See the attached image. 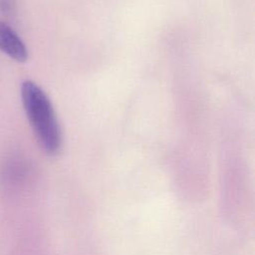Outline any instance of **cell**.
Returning <instances> with one entry per match:
<instances>
[{
  "instance_id": "6da1fadb",
  "label": "cell",
  "mask_w": 255,
  "mask_h": 255,
  "mask_svg": "<svg viewBox=\"0 0 255 255\" xmlns=\"http://www.w3.org/2000/svg\"><path fill=\"white\" fill-rule=\"evenodd\" d=\"M21 98L26 116L39 144L48 154L58 153L62 145V132L50 99L32 81L22 83Z\"/></svg>"
},
{
  "instance_id": "7a4b0ae2",
  "label": "cell",
  "mask_w": 255,
  "mask_h": 255,
  "mask_svg": "<svg viewBox=\"0 0 255 255\" xmlns=\"http://www.w3.org/2000/svg\"><path fill=\"white\" fill-rule=\"evenodd\" d=\"M0 51L17 62L28 59V49L20 36L6 23L0 21Z\"/></svg>"
},
{
  "instance_id": "3957f363",
  "label": "cell",
  "mask_w": 255,
  "mask_h": 255,
  "mask_svg": "<svg viewBox=\"0 0 255 255\" xmlns=\"http://www.w3.org/2000/svg\"><path fill=\"white\" fill-rule=\"evenodd\" d=\"M0 6H2L3 10L7 11L11 7L10 0H0Z\"/></svg>"
}]
</instances>
